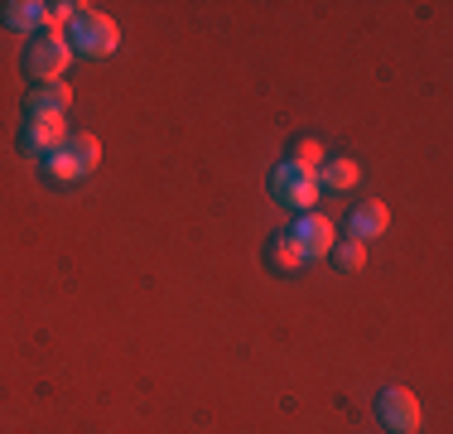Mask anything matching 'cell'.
Returning a JSON list of instances; mask_svg holds the SVG:
<instances>
[{
    "mask_svg": "<svg viewBox=\"0 0 453 434\" xmlns=\"http://www.w3.org/2000/svg\"><path fill=\"white\" fill-rule=\"evenodd\" d=\"M96 165H102V140H96L92 130H78V136H68L53 155H44V174L53 183H82Z\"/></svg>",
    "mask_w": 453,
    "mask_h": 434,
    "instance_id": "cell-1",
    "label": "cell"
},
{
    "mask_svg": "<svg viewBox=\"0 0 453 434\" xmlns=\"http://www.w3.org/2000/svg\"><path fill=\"white\" fill-rule=\"evenodd\" d=\"M73 53H82V58H111L116 49H121V25H116L111 15H102V10L82 5L78 19H73Z\"/></svg>",
    "mask_w": 453,
    "mask_h": 434,
    "instance_id": "cell-2",
    "label": "cell"
},
{
    "mask_svg": "<svg viewBox=\"0 0 453 434\" xmlns=\"http://www.w3.org/2000/svg\"><path fill=\"white\" fill-rule=\"evenodd\" d=\"M68 63H73V43L63 39L58 29H39L35 43L25 49V73L35 82H63Z\"/></svg>",
    "mask_w": 453,
    "mask_h": 434,
    "instance_id": "cell-3",
    "label": "cell"
},
{
    "mask_svg": "<svg viewBox=\"0 0 453 434\" xmlns=\"http://www.w3.org/2000/svg\"><path fill=\"white\" fill-rule=\"evenodd\" d=\"M271 193H275V203H285V208H295V213H314V203H319V174H309V169H299V165H275L271 174Z\"/></svg>",
    "mask_w": 453,
    "mask_h": 434,
    "instance_id": "cell-4",
    "label": "cell"
},
{
    "mask_svg": "<svg viewBox=\"0 0 453 434\" xmlns=\"http://www.w3.org/2000/svg\"><path fill=\"white\" fill-rule=\"evenodd\" d=\"M289 242L299 246L304 260H328L333 242H338V227H333V217H323V213H299V222L289 227Z\"/></svg>",
    "mask_w": 453,
    "mask_h": 434,
    "instance_id": "cell-5",
    "label": "cell"
},
{
    "mask_svg": "<svg viewBox=\"0 0 453 434\" xmlns=\"http://www.w3.org/2000/svg\"><path fill=\"white\" fill-rule=\"evenodd\" d=\"M376 420H381L386 430H395V434H419V400H415V391H405V386H386L381 396H376Z\"/></svg>",
    "mask_w": 453,
    "mask_h": 434,
    "instance_id": "cell-6",
    "label": "cell"
},
{
    "mask_svg": "<svg viewBox=\"0 0 453 434\" xmlns=\"http://www.w3.org/2000/svg\"><path fill=\"white\" fill-rule=\"evenodd\" d=\"M63 140H68V116H29V126L19 130V155H53Z\"/></svg>",
    "mask_w": 453,
    "mask_h": 434,
    "instance_id": "cell-7",
    "label": "cell"
},
{
    "mask_svg": "<svg viewBox=\"0 0 453 434\" xmlns=\"http://www.w3.org/2000/svg\"><path fill=\"white\" fill-rule=\"evenodd\" d=\"M73 106V87L68 82H39L25 97V116H68Z\"/></svg>",
    "mask_w": 453,
    "mask_h": 434,
    "instance_id": "cell-8",
    "label": "cell"
},
{
    "mask_svg": "<svg viewBox=\"0 0 453 434\" xmlns=\"http://www.w3.org/2000/svg\"><path fill=\"white\" fill-rule=\"evenodd\" d=\"M386 227H391V208H386V203H357V208L348 213V236L352 242L386 236Z\"/></svg>",
    "mask_w": 453,
    "mask_h": 434,
    "instance_id": "cell-9",
    "label": "cell"
},
{
    "mask_svg": "<svg viewBox=\"0 0 453 434\" xmlns=\"http://www.w3.org/2000/svg\"><path fill=\"white\" fill-rule=\"evenodd\" d=\"M0 19H5V29H15V35H39V29L49 25L39 0H5V5H0Z\"/></svg>",
    "mask_w": 453,
    "mask_h": 434,
    "instance_id": "cell-10",
    "label": "cell"
},
{
    "mask_svg": "<svg viewBox=\"0 0 453 434\" xmlns=\"http://www.w3.org/2000/svg\"><path fill=\"white\" fill-rule=\"evenodd\" d=\"M362 183V165L357 159H323V169H319V189H338V193H348V189H357Z\"/></svg>",
    "mask_w": 453,
    "mask_h": 434,
    "instance_id": "cell-11",
    "label": "cell"
},
{
    "mask_svg": "<svg viewBox=\"0 0 453 434\" xmlns=\"http://www.w3.org/2000/svg\"><path fill=\"white\" fill-rule=\"evenodd\" d=\"M265 260H271V270H280V275H295L299 266H304V256H299V246L289 242V232H275L271 246H265Z\"/></svg>",
    "mask_w": 453,
    "mask_h": 434,
    "instance_id": "cell-12",
    "label": "cell"
},
{
    "mask_svg": "<svg viewBox=\"0 0 453 434\" xmlns=\"http://www.w3.org/2000/svg\"><path fill=\"white\" fill-rule=\"evenodd\" d=\"M328 260L342 270V275H357V270L366 266V242H352V236H348V242H333Z\"/></svg>",
    "mask_w": 453,
    "mask_h": 434,
    "instance_id": "cell-13",
    "label": "cell"
},
{
    "mask_svg": "<svg viewBox=\"0 0 453 434\" xmlns=\"http://www.w3.org/2000/svg\"><path fill=\"white\" fill-rule=\"evenodd\" d=\"M289 165L319 174V169H323V145H319L314 136H295V145H289Z\"/></svg>",
    "mask_w": 453,
    "mask_h": 434,
    "instance_id": "cell-14",
    "label": "cell"
}]
</instances>
